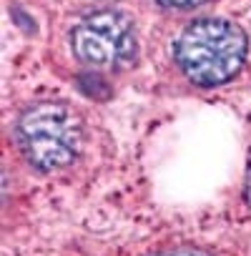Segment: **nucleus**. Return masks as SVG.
Returning <instances> with one entry per match:
<instances>
[{"instance_id":"1","label":"nucleus","mask_w":251,"mask_h":256,"mask_svg":"<svg viewBox=\"0 0 251 256\" xmlns=\"http://www.w3.org/2000/svg\"><path fill=\"white\" fill-rule=\"evenodd\" d=\"M171 58L194 88H218L238 76L248 58L246 30L216 16H198L184 23L174 38Z\"/></svg>"},{"instance_id":"2","label":"nucleus","mask_w":251,"mask_h":256,"mask_svg":"<svg viewBox=\"0 0 251 256\" xmlns=\"http://www.w3.org/2000/svg\"><path fill=\"white\" fill-rule=\"evenodd\" d=\"M86 120L66 100H36L16 120V144L23 158L40 174L73 166L86 148Z\"/></svg>"},{"instance_id":"3","label":"nucleus","mask_w":251,"mask_h":256,"mask_svg":"<svg viewBox=\"0 0 251 256\" xmlns=\"http://www.w3.org/2000/svg\"><path fill=\"white\" fill-rule=\"evenodd\" d=\"M70 53L88 70H126L138 58V33L128 13L98 8L83 16L68 33Z\"/></svg>"},{"instance_id":"4","label":"nucleus","mask_w":251,"mask_h":256,"mask_svg":"<svg viewBox=\"0 0 251 256\" xmlns=\"http://www.w3.org/2000/svg\"><path fill=\"white\" fill-rule=\"evenodd\" d=\"M151 3L161 10H174V13H188V10H198L214 0H151Z\"/></svg>"},{"instance_id":"5","label":"nucleus","mask_w":251,"mask_h":256,"mask_svg":"<svg viewBox=\"0 0 251 256\" xmlns=\"http://www.w3.org/2000/svg\"><path fill=\"white\" fill-rule=\"evenodd\" d=\"M161 256H206V254L194 251V248H176V251H168V254H161Z\"/></svg>"},{"instance_id":"6","label":"nucleus","mask_w":251,"mask_h":256,"mask_svg":"<svg viewBox=\"0 0 251 256\" xmlns=\"http://www.w3.org/2000/svg\"><path fill=\"white\" fill-rule=\"evenodd\" d=\"M246 204L251 206V166H248V178H246Z\"/></svg>"},{"instance_id":"7","label":"nucleus","mask_w":251,"mask_h":256,"mask_svg":"<svg viewBox=\"0 0 251 256\" xmlns=\"http://www.w3.org/2000/svg\"><path fill=\"white\" fill-rule=\"evenodd\" d=\"M98 3H113V0H98Z\"/></svg>"}]
</instances>
